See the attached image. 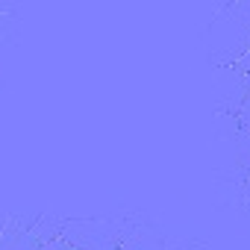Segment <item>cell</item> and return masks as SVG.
Returning <instances> with one entry per match:
<instances>
[{"label":"cell","instance_id":"cell-1","mask_svg":"<svg viewBox=\"0 0 250 250\" xmlns=\"http://www.w3.org/2000/svg\"><path fill=\"white\" fill-rule=\"evenodd\" d=\"M238 121H241L244 130H250V94L244 97V103H241V109H238Z\"/></svg>","mask_w":250,"mask_h":250},{"label":"cell","instance_id":"cell-2","mask_svg":"<svg viewBox=\"0 0 250 250\" xmlns=\"http://www.w3.org/2000/svg\"><path fill=\"white\" fill-rule=\"evenodd\" d=\"M42 250H80V247H74V244H68L65 238H53V241H47Z\"/></svg>","mask_w":250,"mask_h":250},{"label":"cell","instance_id":"cell-3","mask_svg":"<svg viewBox=\"0 0 250 250\" xmlns=\"http://www.w3.org/2000/svg\"><path fill=\"white\" fill-rule=\"evenodd\" d=\"M235 68H238V71H244V74L250 71V47H244V53H238V56H235Z\"/></svg>","mask_w":250,"mask_h":250},{"label":"cell","instance_id":"cell-4","mask_svg":"<svg viewBox=\"0 0 250 250\" xmlns=\"http://www.w3.org/2000/svg\"><path fill=\"white\" fill-rule=\"evenodd\" d=\"M247 85H250V71H247Z\"/></svg>","mask_w":250,"mask_h":250}]
</instances>
